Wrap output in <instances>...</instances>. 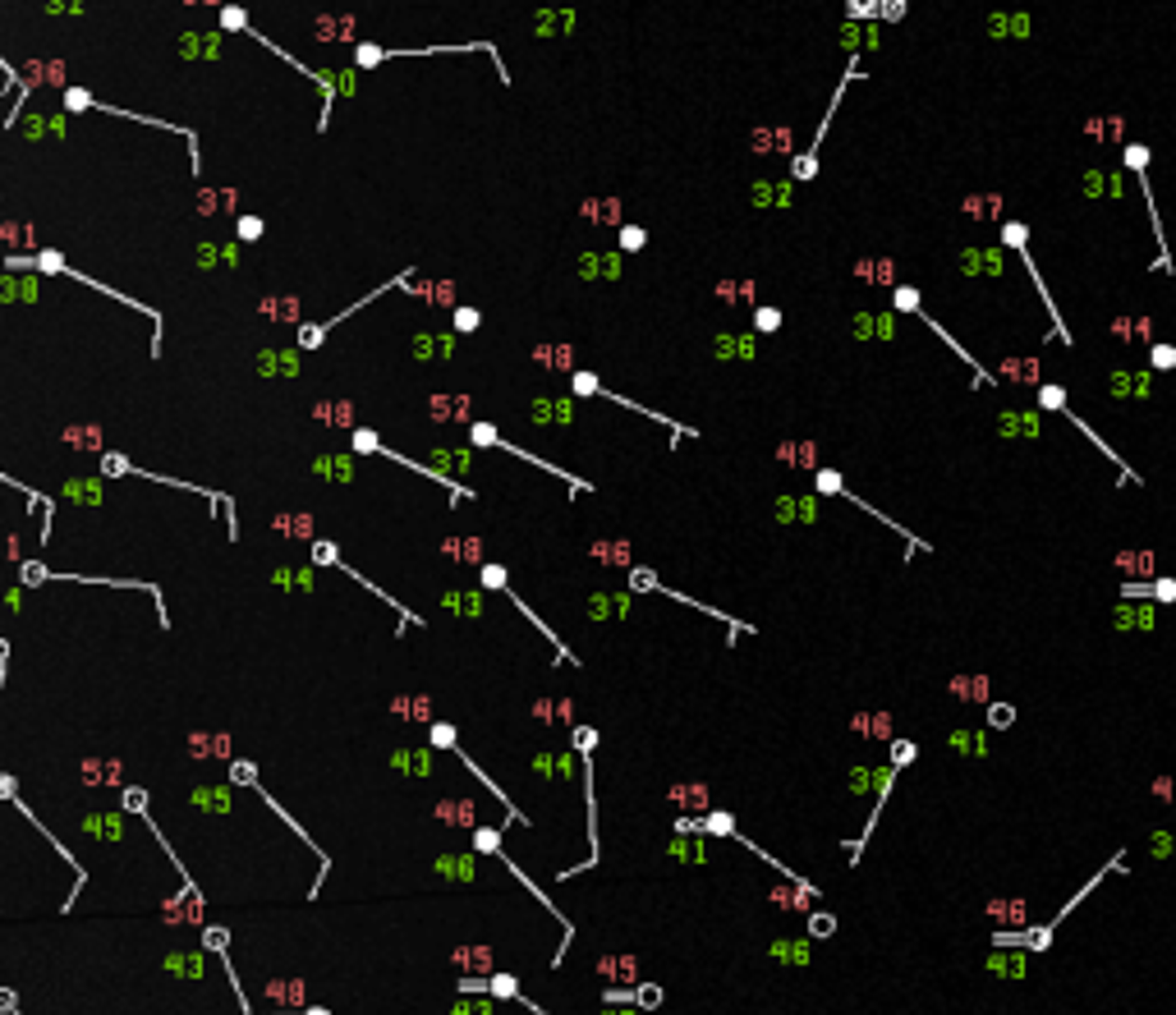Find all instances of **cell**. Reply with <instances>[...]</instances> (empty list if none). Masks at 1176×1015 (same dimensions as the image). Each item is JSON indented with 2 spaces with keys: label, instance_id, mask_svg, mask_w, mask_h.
<instances>
[{
  "label": "cell",
  "instance_id": "1",
  "mask_svg": "<svg viewBox=\"0 0 1176 1015\" xmlns=\"http://www.w3.org/2000/svg\"><path fill=\"white\" fill-rule=\"evenodd\" d=\"M919 758V745L915 740H892V758L878 768V785H873V809H868V823H864V832L846 846V855H851V863H860V855H864V841L873 837V827H878V818H882V804H887V795H892V785H896V777L910 768Z\"/></svg>",
  "mask_w": 1176,
  "mask_h": 1015
},
{
  "label": "cell",
  "instance_id": "2",
  "mask_svg": "<svg viewBox=\"0 0 1176 1015\" xmlns=\"http://www.w3.org/2000/svg\"><path fill=\"white\" fill-rule=\"evenodd\" d=\"M1121 165L1140 179V198H1144V207H1149V226H1154V244H1158V271H1176L1172 262V248H1168V231H1163V217H1158V203H1154V189H1149V148L1144 143H1126L1121 148Z\"/></svg>",
  "mask_w": 1176,
  "mask_h": 1015
},
{
  "label": "cell",
  "instance_id": "3",
  "mask_svg": "<svg viewBox=\"0 0 1176 1015\" xmlns=\"http://www.w3.org/2000/svg\"><path fill=\"white\" fill-rule=\"evenodd\" d=\"M998 244H1002L1007 253H1020V262H1024V271H1029V281H1034V290H1038L1043 309H1048V317H1052V336L1071 345V331H1066L1062 312H1057L1052 295H1048V285H1043V276H1038V267H1034V257H1029V226H1024V221H1002V239H998Z\"/></svg>",
  "mask_w": 1176,
  "mask_h": 1015
},
{
  "label": "cell",
  "instance_id": "4",
  "mask_svg": "<svg viewBox=\"0 0 1176 1015\" xmlns=\"http://www.w3.org/2000/svg\"><path fill=\"white\" fill-rule=\"evenodd\" d=\"M1038 409H1043V414H1066V423H1076V428H1080V432L1094 442L1098 451H1103V460H1112V465L1121 468V478H1126V482H1140V473L1126 465V460H1121V455H1117V451H1112L1103 437H1098V432L1090 428V423H1085V418H1080V414H1071V404H1066V390L1057 387V382H1038Z\"/></svg>",
  "mask_w": 1176,
  "mask_h": 1015
},
{
  "label": "cell",
  "instance_id": "5",
  "mask_svg": "<svg viewBox=\"0 0 1176 1015\" xmlns=\"http://www.w3.org/2000/svg\"><path fill=\"white\" fill-rule=\"evenodd\" d=\"M960 276H1002L1007 271V248L1002 244H965L956 253Z\"/></svg>",
  "mask_w": 1176,
  "mask_h": 1015
},
{
  "label": "cell",
  "instance_id": "6",
  "mask_svg": "<svg viewBox=\"0 0 1176 1015\" xmlns=\"http://www.w3.org/2000/svg\"><path fill=\"white\" fill-rule=\"evenodd\" d=\"M993 432L1007 437V442H1011V437H1029V442H1034V437L1043 432V414H1038V409H998V414H993Z\"/></svg>",
  "mask_w": 1176,
  "mask_h": 1015
},
{
  "label": "cell",
  "instance_id": "7",
  "mask_svg": "<svg viewBox=\"0 0 1176 1015\" xmlns=\"http://www.w3.org/2000/svg\"><path fill=\"white\" fill-rule=\"evenodd\" d=\"M1107 395L1112 400H1154V373L1117 368V373H1107Z\"/></svg>",
  "mask_w": 1176,
  "mask_h": 1015
},
{
  "label": "cell",
  "instance_id": "8",
  "mask_svg": "<svg viewBox=\"0 0 1176 1015\" xmlns=\"http://www.w3.org/2000/svg\"><path fill=\"white\" fill-rule=\"evenodd\" d=\"M1158 625V607L1154 602H1126L1121 598V607H1112V629H1121V634H1149Z\"/></svg>",
  "mask_w": 1176,
  "mask_h": 1015
},
{
  "label": "cell",
  "instance_id": "9",
  "mask_svg": "<svg viewBox=\"0 0 1176 1015\" xmlns=\"http://www.w3.org/2000/svg\"><path fill=\"white\" fill-rule=\"evenodd\" d=\"M773 515L782 520V524H818L823 520V496H777V506H773Z\"/></svg>",
  "mask_w": 1176,
  "mask_h": 1015
},
{
  "label": "cell",
  "instance_id": "10",
  "mask_svg": "<svg viewBox=\"0 0 1176 1015\" xmlns=\"http://www.w3.org/2000/svg\"><path fill=\"white\" fill-rule=\"evenodd\" d=\"M984 969L993 974V979H1029V951H1020V946H1007V951H988V960H984Z\"/></svg>",
  "mask_w": 1176,
  "mask_h": 1015
},
{
  "label": "cell",
  "instance_id": "11",
  "mask_svg": "<svg viewBox=\"0 0 1176 1015\" xmlns=\"http://www.w3.org/2000/svg\"><path fill=\"white\" fill-rule=\"evenodd\" d=\"M988 919H993L998 929H1029V901H1020V896L988 901Z\"/></svg>",
  "mask_w": 1176,
  "mask_h": 1015
},
{
  "label": "cell",
  "instance_id": "12",
  "mask_svg": "<svg viewBox=\"0 0 1176 1015\" xmlns=\"http://www.w3.org/2000/svg\"><path fill=\"white\" fill-rule=\"evenodd\" d=\"M946 694L960 703H993V680L988 676H956V680H946Z\"/></svg>",
  "mask_w": 1176,
  "mask_h": 1015
},
{
  "label": "cell",
  "instance_id": "13",
  "mask_svg": "<svg viewBox=\"0 0 1176 1015\" xmlns=\"http://www.w3.org/2000/svg\"><path fill=\"white\" fill-rule=\"evenodd\" d=\"M946 749H951V754H965V758H988V754H993L988 731H965V726H956V731L946 735Z\"/></svg>",
  "mask_w": 1176,
  "mask_h": 1015
},
{
  "label": "cell",
  "instance_id": "14",
  "mask_svg": "<svg viewBox=\"0 0 1176 1015\" xmlns=\"http://www.w3.org/2000/svg\"><path fill=\"white\" fill-rule=\"evenodd\" d=\"M851 731L864 735V740L892 745V712H860V717H851Z\"/></svg>",
  "mask_w": 1176,
  "mask_h": 1015
},
{
  "label": "cell",
  "instance_id": "15",
  "mask_svg": "<svg viewBox=\"0 0 1176 1015\" xmlns=\"http://www.w3.org/2000/svg\"><path fill=\"white\" fill-rule=\"evenodd\" d=\"M1080 189H1085V198H1094V203H1103V193H1112V198H1121V193H1126L1117 175H1103V165H1090V170H1085Z\"/></svg>",
  "mask_w": 1176,
  "mask_h": 1015
},
{
  "label": "cell",
  "instance_id": "16",
  "mask_svg": "<svg viewBox=\"0 0 1176 1015\" xmlns=\"http://www.w3.org/2000/svg\"><path fill=\"white\" fill-rule=\"evenodd\" d=\"M988 37H1029V14H988Z\"/></svg>",
  "mask_w": 1176,
  "mask_h": 1015
},
{
  "label": "cell",
  "instance_id": "17",
  "mask_svg": "<svg viewBox=\"0 0 1176 1015\" xmlns=\"http://www.w3.org/2000/svg\"><path fill=\"white\" fill-rule=\"evenodd\" d=\"M754 207H790V179H782V184L759 179L754 184Z\"/></svg>",
  "mask_w": 1176,
  "mask_h": 1015
},
{
  "label": "cell",
  "instance_id": "18",
  "mask_svg": "<svg viewBox=\"0 0 1176 1015\" xmlns=\"http://www.w3.org/2000/svg\"><path fill=\"white\" fill-rule=\"evenodd\" d=\"M773 960H782V965H809V937H782V942H773Z\"/></svg>",
  "mask_w": 1176,
  "mask_h": 1015
},
{
  "label": "cell",
  "instance_id": "19",
  "mask_svg": "<svg viewBox=\"0 0 1176 1015\" xmlns=\"http://www.w3.org/2000/svg\"><path fill=\"white\" fill-rule=\"evenodd\" d=\"M892 312H896V317H901V312H915V317H919V312H924V295H919L910 281H896V290H892Z\"/></svg>",
  "mask_w": 1176,
  "mask_h": 1015
},
{
  "label": "cell",
  "instance_id": "20",
  "mask_svg": "<svg viewBox=\"0 0 1176 1015\" xmlns=\"http://www.w3.org/2000/svg\"><path fill=\"white\" fill-rule=\"evenodd\" d=\"M984 726H988V731H1011V726H1016V703L993 699L984 707Z\"/></svg>",
  "mask_w": 1176,
  "mask_h": 1015
},
{
  "label": "cell",
  "instance_id": "21",
  "mask_svg": "<svg viewBox=\"0 0 1176 1015\" xmlns=\"http://www.w3.org/2000/svg\"><path fill=\"white\" fill-rule=\"evenodd\" d=\"M1149 859H1158V863L1176 859V827H1154L1149 832Z\"/></svg>",
  "mask_w": 1176,
  "mask_h": 1015
},
{
  "label": "cell",
  "instance_id": "22",
  "mask_svg": "<svg viewBox=\"0 0 1176 1015\" xmlns=\"http://www.w3.org/2000/svg\"><path fill=\"white\" fill-rule=\"evenodd\" d=\"M717 359H754V336H717Z\"/></svg>",
  "mask_w": 1176,
  "mask_h": 1015
},
{
  "label": "cell",
  "instance_id": "23",
  "mask_svg": "<svg viewBox=\"0 0 1176 1015\" xmlns=\"http://www.w3.org/2000/svg\"><path fill=\"white\" fill-rule=\"evenodd\" d=\"M855 271H860L868 285H892V290H896V281H892V262H887V257H864Z\"/></svg>",
  "mask_w": 1176,
  "mask_h": 1015
},
{
  "label": "cell",
  "instance_id": "24",
  "mask_svg": "<svg viewBox=\"0 0 1176 1015\" xmlns=\"http://www.w3.org/2000/svg\"><path fill=\"white\" fill-rule=\"evenodd\" d=\"M851 336L855 340H878V312H851Z\"/></svg>",
  "mask_w": 1176,
  "mask_h": 1015
},
{
  "label": "cell",
  "instance_id": "25",
  "mask_svg": "<svg viewBox=\"0 0 1176 1015\" xmlns=\"http://www.w3.org/2000/svg\"><path fill=\"white\" fill-rule=\"evenodd\" d=\"M837 933V915H809V937H832Z\"/></svg>",
  "mask_w": 1176,
  "mask_h": 1015
},
{
  "label": "cell",
  "instance_id": "26",
  "mask_svg": "<svg viewBox=\"0 0 1176 1015\" xmlns=\"http://www.w3.org/2000/svg\"><path fill=\"white\" fill-rule=\"evenodd\" d=\"M1154 799H1163V804H1176V777H1154Z\"/></svg>",
  "mask_w": 1176,
  "mask_h": 1015
},
{
  "label": "cell",
  "instance_id": "27",
  "mask_svg": "<svg viewBox=\"0 0 1176 1015\" xmlns=\"http://www.w3.org/2000/svg\"><path fill=\"white\" fill-rule=\"evenodd\" d=\"M754 326H759V331H777V326H782V312H777V309H759Z\"/></svg>",
  "mask_w": 1176,
  "mask_h": 1015
},
{
  "label": "cell",
  "instance_id": "28",
  "mask_svg": "<svg viewBox=\"0 0 1176 1015\" xmlns=\"http://www.w3.org/2000/svg\"><path fill=\"white\" fill-rule=\"evenodd\" d=\"M643 244V231H626V248H639Z\"/></svg>",
  "mask_w": 1176,
  "mask_h": 1015
}]
</instances>
